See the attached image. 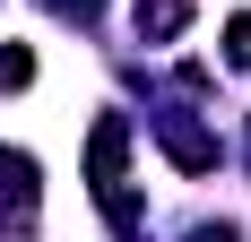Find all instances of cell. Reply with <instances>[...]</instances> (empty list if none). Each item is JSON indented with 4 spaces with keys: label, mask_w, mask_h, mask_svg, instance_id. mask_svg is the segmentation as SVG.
Masks as SVG:
<instances>
[{
    "label": "cell",
    "mask_w": 251,
    "mask_h": 242,
    "mask_svg": "<svg viewBox=\"0 0 251 242\" xmlns=\"http://www.w3.org/2000/svg\"><path fill=\"white\" fill-rule=\"evenodd\" d=\"M122 165H130V121L122 113H104L96 121V139H87V173H96V199H104V217H113V234H139V199L122 191Z\"/></svg>",
    "instance_id": "cell-1"
},
{
    "label": "cell",
    "mask_w": 251,
    "mask_h": 242,
    "mask_svg": "<svg viewBox=\"0 0 251 242\" xmlns=\"http://www.w3.org/2000/svg\"><path fill=\"white\" fill-rule=\"evenodd\" d=\"M156 130H165V147H174V165H182V173H208V165H217V139H208L200 121H182V113H165Z\"/></svg>",
    "instance_id": "cell-2"
},
{
    "label": "cell",
    "mask_w": 251,
    "mask_h": 242,
    "mask_svg": "<svg viewBox=\"0 0 251 242\" xmlns=\"http://www.w3.org/2000/svg\"><path fill=\"white\" fill-rule=\"evenodd\" d=\"M130 18H139L148 44H174L182 26H191V0H130Z\"/></svg>",
    "instance_id": "cell-3"
},
{
    "label": "cell",
    "mask_w": 251,
    "mask_h": 242,
    "mask_svg": "<svg viewBox=\"0 0 251 242\" xmlns=\"http://www.w3.org/2000/svg\"><path fill=\"white\" fill-rule=\"evenodd\" d=\"M0 199H18V208H35V156H18V147H0Z\"/></svg>",
    "instance_id": "cell-4"
},
{
    "label": "cell",
    "mask_w": 251,
    "mask_h": 242,
    "mask_svg": "<svg viewBox=\"0 0 251 242\" xmlns=\"http://www.w3.org/2000/svg\"><path fill=\"white\" fill-rule=\"evenodd\" d=\"M226 61H234V70H251V9H243V18H226Z\"/></svg>",
    "instance_id": "cell-5"
},
{
    "label": "cell",
    "mask_w": 251,
    "mask_h": 242,
    "mask_svg": "<svg viewBox=\"0 0 251 242\" xmlns=\"http://www.w3.org/2000/svg\"><path fill=\"white\" fill-rule=\"evenodd\" d=\"M26 78H35V52L9 44V52H0V87H26Z\"/></svg>",
    "instance_id": "cell-6"
},
{
    "label": "cell",
    "mask_w": 251,
    "mask_h": 242,
    "mask_svg": "<svg viewBox=\"0 0 251 242\" xmlns=\"http://www.w3.org/2000/svg\"><path fill=\"white\" fill-rule=\"evenodd\" d=\"M52 9H61V18H78V26H87V18H96V9H104V0H52Z\"/></svg>",
    "instance_id": "cell-7"
},
{
    "label": "cell",
    "mask_w": 251,
    "mask_h": 242,
    "mask_svg": "<svg viewBox=\"0 0 251 242\" xmlns=\"http://www.w3.org/2000/svg\"><path fill=\"white\" fill-rule=\"evenodd\" d=\"M191 242H234V225H200V234H191Z\"/></svg>",
    "instance_id": "cell-8"
}]
</instances>
